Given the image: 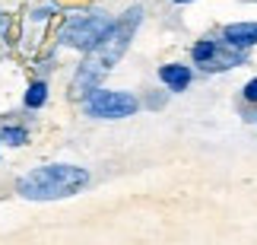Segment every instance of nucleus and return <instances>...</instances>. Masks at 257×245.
<instances>
[{"label": "nucleus", "mask_w": 257, "mask_h": 245, "mask_svg": "<svg viewBox=\"0 0 257 245\" xmlns=\"http://www.w3.org/2000/svg\"><path fill=\"white\" fill-rule=\"evenodd\" d=\"M4 140L13 143V146H23V143L29 140V134L23 131V127H7V131H4Z\"/></svg>", "instance_id": "9"}, {"label": "nucleus", "mask_w": 257, "mask_h": 245, "mask_svg": "<svg viewBox=\"0 0 257 245\" xmlns=\"http://www.w3.org/2000/svg\"><path fill=\"white\" fill-rule=\"evenodd\" d=\"M244 99H248V102H257V80H251L248 86H244Z\"/></svg>", "instance_id": "10"}, {"label": "nucleus", "mask_w": 257, "mask_h": 245, "mask_svg": "<svg viewBox=\"0 0 257 245\" xmlns=\"http://www.w3.org/2000/svg\"><path fill=\"white\" fill-rule=\"evenodd\" d=\"M108 29H111V16L92 13V16H83V19H73V23L61 32V42L70 45V48H83V51H89Z\"/></svg>", "instance_id": "4"}, {"label": "nucleus", "mask_w": 257, "mask_h": 245, "mask_svg": "<svg viewBox=\"0 0 257 245\" xmlns=\"http://www.w3.org/2000/svg\"><path fill=\"white\" fill-rule=\"evenodd\" d=\"M178 4H184V0H178Z\"/></svg>", "instance_id": "11"}, {"label": "nucleus", "mask_w": 257, "mask_h": 245, "mask_svg": "<svg viewBox=\"0 0 257 245\" xmlns=\"http://www.w3.org/2000/svg\"><path fill=\"white\" fill-rule=\"evenodd\" d=\"M213 51H216V42H200V45L194 48V61L197 64H206L213 57Z\"/></svg>", "instance_id": "8"}, {"label": "nucleus", "mask_w": 257, "mask_h": 245, "mask_svg": "<svg viewBox=\"0 0 257 245\" xmlns=\"http://www.w3.org/2000/svg\"><path fill=\"white\" fill-rule=\"evenodd\" d=\"M86 112L92 118L102 121H114V118H127L137 112V99L131 93H108V90H92L86 99Z\"/></svg>", "instance_id": "3"}, {"label": "nucleus", "mask_w": 257, "mask_h": 245, "mask_svg": "<svg viewBox=\"0 0 257 245\" xmlns=\"http://www.w3.org/2000/svg\"><path fill=\"white\" fill-rule=\"evenodd\" d=\"M159 76L172 86L175 93L187 90V83H191V70H187V67H181V64H165L162 70H159Z\"/></svg>", "instance_id": "6"}, {"label": "nucleus", "mask_w": 257, "mask_h": 245, "mask_svg": "<svg viewBox=\"0 0 257 245\" xmlns=\"http://www.w3.org/2000/svg\"><path fill=\"white\" fill-rule=\"evenodd\" d=\"M45 96H48V86L45 83H35L32 90L26 93V105H29V109H38V105H45Z\"/></svg>", "instance_id": "7"}, {"label": "nucleus", "mask_w": 257, "mask_h": 245, "mask_svg": "<svg viewBox=\"0 0 257 245\" xmlns=\"http://www.w3.org/2000/svg\"><path fill=\"white\" fill-rule=\"evenodd\" d=\"M140 16H143V10L131 7L117 23H111V29H108L92 48H89L86 61L80 64V70H76V76H73V86H70V93L76 96V99H86V96L105 80V73L124 57V51L131 48V38L137 32V26H140Z\"/></svg>", "instance_id": "1"}, {"label": "nucleus", "mask_w": 257, "mask_h": 245, "mask_svg": "<svg viewBox=\"0 0 257 245\" xmlns=\"http://www.w3.org/2000/svg\"><path fill=\"white\" fill-rule=\"evenodd\" d=\"M225 42L232 48H248L257 45V23H235V26H225Z\"/></svg>", "instance_id": "5"}, {"label": "nucleus", "mask_w": 257, "mask_h": 245, "mask_svg": "<svg viewBox=\"0 0 257 245\" xmlns=\"http://www.w3.org/2000/svg\"><path fill=\"white\" fill-rule=\"evenodd\" d=\"M89 185V172L80 166H42L23 175L16 185V191L26 201H57V198H70V194L83 191Z\"/></svg>", "instance_id": "2"}]
</instances>
